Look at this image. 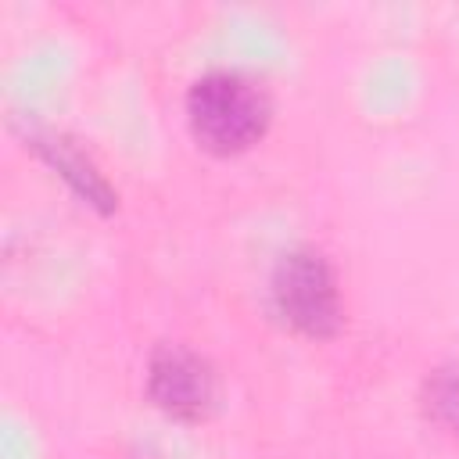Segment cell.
Returning a JSON list of instances; mask_svg holds the SVG:
<instances>
[{
  "instance_id": "obj_1",
  "label": "cell",
  "mask_w": 459,
  "mask_h": 459,
  "mask_svg": "<svg viewBox=\"0 0 459 459\" xmlns=\"http://www.w3.org/2000/svg\"><path fill=\"white\" fill-rule=\"evenodd\" d=\"M186 129L215 158H237L265 140L273 126L269 90L240 68H212L186 90Z\"/></svg>"
},
{
  "instance_id": "obj_2",
  "label": "cell",
  "mask_w": 459,
  "mask_h": 459,
  "mask_svg": "<svg viewBox=\"0 0 459 459\" xmlns=\"http://www.w3.org/2000/svg\"><path fill=\"white\" fill-rule=\"evenodd\" d=\"M269 305L287 330L308 341H330L344 330L337 269L312 244H301L280 255L269 276Z\"/></svg>"
},
{
  "instance_id": "obj_3",
  "label": "cell",
  "mask_w": 459,
  "mask_h": 459,
  "mask_svg": "<svg viewBox=\"0 0 459 459\" xmlns=\"http://www.w3.org/2000/svg\"><path fill=\"white\" fill-rule=\"evenodd\" d=\"M147 398L169 420L204 423L219 409V373L197 348L161 341L147 359Z\"/></svg>"
},
{
  "instance_id": "obj_4",
  "label": "cell",
  "mask_w": 459,
  "mask_h": 459,
  "mask_svg": "<svg viewBox=\"0 0 459 459\" xmlns=\"http://www.w3.org/2000/svg\"><path fill=\"white\" fill-rule=\"evenodd\" d=\"M32 147L100 212H115L118 208V190H111V183L100 176V169L90 161V154L68 140L65 133H36L32 136Z\"/></svg>"
},
{
  "instance_id": "obj_5",
  "label": "cell",
  "mask_w": 459,
  "mask_h": 459,
  "mask_svg": "<svg viewBox=\"0 0 459 459\" xmlns=\"http://www.w3.org/2000/svg\"><path fill=\"white\" fill-rule=\"evenodd\" d=\"M420 409L437 430L459 441V362H445L423 377Z\"/></svg>"
},
{
  "instance_id": "obj_6",
  "label": "cell",
  "mask_w": 459,
  "mask_h": 459,
  "mask_svg": "<svg viewBox=\"0 0 459 459\" xmlns=\"http://www.w3.org/2000/svg\"><path fill=\"white\" fill-rule=\"evenodd\" d=\"M133 459H151V455H133Z\"/></svg>"
}]
</instances>
